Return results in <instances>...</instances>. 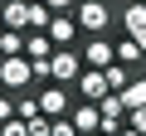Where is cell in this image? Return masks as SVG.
Listing matches in <instances>:
<instances>
[{"instance_id":"obj_22","label":"cell","mask_w":146,"mask_h":136,"mask_svg":"<svg viewBox=\"0 0 146 136\" xmlns=\"http://www.w3.org/2000/svg\"><path fill=\"white\" fill-rule=\"evenodd\" d=\"M0 34H5V15H0Z\"/></svg>"},{"instance_id":"obj_18","label":"cell","mask_w":146,"mask_h":136,"mask_svg":"<svg viewBox=\"0 0 146 136\" xmlns=\"http://www.w3.org/2000/svg\"><path fill=\"white\" fill-rule=\"evenodd\" d=\"M127 126H136L146 136V107H127Z\"/></svg>"},{"instance_id":"obj_2","label":"cell","mask_w":146,"mask_h":136,"mask_svg":"<svg viewBox=\"0 0 146 136\" xmlns=\"http://www.w3.org/2000/svg\"><path fill=\"white\" fill-rule=\"evenodd\" d=\"M78 73H83V53L73 49V44H58L54 53H49V83H78Z\"/></svg>"},{"instance_id":"obj_14","label":"cell","mask_w":146,"mask_h":136,"mask_svg":"<svg viewBox=\"0 0 146 136\" xmlns=\"http://www.w3.org/2000/svg\"><path fill=\"white\" fill-rule=\"evenodd\" d=\"M102 73H107V88H112V92H127V83H131V68H127V63H107Z\"/></svg>"},{"instance_id":"obj_16","label":"cell","mask_w":146,"mask_h":136,"mask_svg":"<svg viewBox=\"0 0 146 136\" xmlns=\"http://www.w3.org/2000/svg\"><path fill=\"white\" fill-rule=\"evenodd\" d=\"M0 136H29V121H25V117H10V121H0Z\"/></svg>"},{"instance_id":"obj_12","label":"cell","mask_w":146,"mask_h":136,"mask_svg":"<svg viewBox=\"0 0 146 136\" xmlns=\"http://www.w3.org/2000/svg\"><path fill=\"white\" fill-rule=\"evenodd\" d=\"M112 49H117V63H127V68H131V63H141V58H146V53H141V44H136V39H131V34H122V39H117V44H112Z\"/></svg>"},{"instance_id":"obj_15","label":"cell","mask_w":146,"mask_h":136,"mask_svg":"<svg viewBox=\"0 0 146 136\" xmlns=\"http://www.w3.org/2000/svg\"><path fill=\"white\" fill-rule=\"evenodd\" d=\"M25 29H5V34H0V58H10V53H25Z\"/></svg>"},{"instance_id":"obj_4","label":"cell","mask_w":146,"mask_h":136,"mask_svg":"<svg viewBox=\"0 0 146 136\" xmlns=\"http://www.w3.org/2000/svg\"><path fill=\"white\" fill-rule=\"evenodd\" d=\"M117 29L131 34L141 44V53H146V0H127V5L117 10Z\"/></svg>"},{"instance_id":"obj_17","label":"cell","mask_w":146,"mask_h":136,"mask_svg":"<svg viewBox=\"0 0 146 136\" xmlns=\"http://www.w3.org/2000/svg\"><path fill=\"white\" fill-rule=\"evenodd\" d=\"M49 136H83V131L73 126V117H54V131Z\"/></svg>"},{"instance_id":"obj_11","label":"cell","mask_w":146,"mask_h":136,"mask_svg":"<svg viewBox=\"0 0 146 136\" xmlns=\"http://www.w3.org/2000/svg\"><path fill=\"white\" fill-rule=\"evenodd\" d=\"M0 15H5V29H25L29 34V0H5Z\"/></svg>"},{"instance_id":"obj_23","label":"cell","mask_w":146,"mask_h":136,"mask_svg":"<svg viewBox=\"0 0 146 136\" xmlns=\"http://www.w3.org/2000/svg\"><path fill=\"white\" fill-rule=\"evenodd\" d=\"M93 136H107V131H93Z\"/></svg>"},{"instance_id":"obj_3","label":"cell","mask_w":146,"mask_h":136,"mask_svg":"<svg viewBox=\"0 0 146 136\" xmlns=\"http://www.w3.org/2000/svg\"><path fill=\"white\" fill-rule=\"evenodd\" d=\"M73 15H78V29L83 34H107L112 29V5H107V0H78Z\"/></svg>"},{"instance_id":"obj_10","label":"cell","mask_w":146,"mask_h":136,"mask_svg":"<svg viewBox=\"0 0 146 136\" xmlns=\"http://www.w3.org/2000/svg\"><path fill=\"white\" fill-rule=\"evenodd\" d=\"M58 44L49 39V29H29V39H25V53L34 58V63H49V53H54Z\"/></svg>"},{"instance_id":"obj_21","label":"cell","mask_w":146,"mask_h":136,"mask_svg":"<svg viewBox=\"0 0 146 136\" xmlns=\"http://www.w3.org/2000/svg\"><path fill=\"white\" fill-rule=\"evenodd\" d=\"M117 136H141V131H136V126H122V131H117Z\"/></svg>"},{"instance_id":"obj_5","label":"cell","mask_w":146,"mask_h":136,"mask_svg":"<svg viewBox=\"0 0 146 136\" xmlns=\"http://www.w3.org/2000/svg\"><path fill=\"white\" fill-rule=\"evenodd\" d=\"M83 68H107V63H117V49H112V39L107 34H83Z\"/></svg>"},{"instance_id":"obj_8","label":"cell","mask_w":146,"mask_h":136,"mask_svg":"<svg viewBox=\"0 0 146 136\" xmlns=\"http://www.w3.org/2000/svg\"><path fill=\"white\" fill-rule=\"evenodd\" d=\"M83 29H78V15L73 10H54V20H49V39L54 44H73Z\"/></svg>"},{"instance_id":"obj_13","label":"cell","mask_w":146,"mask_h":136,"mask_svg":"<svg viewBox=\"0 0 146 136\" xmlns=\"http://www.w3.org/2000/svg\"><path fill=\"white\" fill-rule=\"evenodd\" d=\"M122 102H127V107H146V73H131V83H127Z\"/></svg>"},{"instance_id":"obj_9","label":"cell","mask_w":146,"mask_h":136,"mask_svg":"<svg viewBox=\"0 0 146 136\" xmlns=\"http://www.w3.org/2000/svg\"><path fill=\"white\" fill-rule=\"evenodd\" d=\"M39 107H44L49 117H63V112L73 107V97H68V88H63V83H44V92H39Z\"/></svg>"},{"instance_id":"obj_1","label":"cell","mask_w":146,"mask_h":136,"mask_svg":"<svg viewBox=\"0 0 146 136\" xmlns=\"http://www.w3.org/2000/svg\"><path fill=\"white\" fill-rule=\"evenodd\" d=\"M39 78H34V58L29 53H10V58H0V88L5 92H29Z\"/></svg>"},{"instance_id":"obj_6","label":"cell","mask_w":146,"mask_h":136,"mask_svg":"<svg viewBox=\"0 0 146 136\" xmlns=\"http://www.w3.org/2000/svg\"><path fill=\"white\" fill-rule=\"evenodd\" d=\"M68 117H73V126H78L83 136H93V131H102V107H98V102H83V97H78V102L68 107Z\"/></svg>"},{"instance_id":"obj_20","label":"cell","mask_w":146,"mask_h":136,"mask_svg":"<svg viewBox=\"0 0 146 136\" xmlns=\"http://www.w3.org/2000/svg\"><path fill=\"white\" fill-rule=\"evenodd\" d=\"M49 10H78V0H44Z\"/></svg>"},{"instance_id":"obj_19","label":"cell","mask_w":146,"mask_h":136,"mask_svg":"<svg viewBox=\"0 0 146 136\" xmlns=\"http://www.w3.org/2000/svg\"><path fill=\"white\" fill-rule=\"evenodd\" d=\"M10 117H15V92L0 88V121H10Z\"/></svg>"},{"instance_id":"obj_7","label":"cell","mask_w":146,"mask_h":136,"mask_svg":"<svg viewBox=\"0 0 146 136\" xmlns=\"http://www.w3.org/2000/svg\"><path fill=\"white\" fill-rule=\"evenodd\" d=\"M112 88H107V73H102V68H83V73H78V97L83 102H102Z\"/></svg>"}]
</instances>
